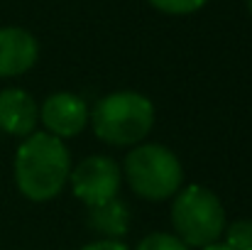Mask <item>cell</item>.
<instances>
[{"label":"cell","instance_id":"cell-10","mask_svg":"<svg viewBox=\"0 0 252 250\" xmlns=\"http://www.w3.org/2000/svg\"><path fill=\"white\" fill-rule=\"evenodd\" d=\"M225 246L230 250H252V218H240L225 226Z\"/></svg>","mask_w":252,"mask_h":250},{"label":"cell","instance_id":"cell-7","mask_svg":"<svg viewBox=\"0 0 252 250\" xmlns=\"http://www.w3.org/2000/svg\"><path fill=\"white\" fill-rule=\"evenodd\" d=\"M39 59V44L25 27H0V79L27 74Z\"/></svg>","mask_w":252,"mask_h":250},{"label":"cell","instance_id":"cell-9","mask_svg":"<svg viewBox=\"0 0 252 250\" xmlns=\"http://www.w3.org/2000/svg\"><path fill=\"white\" fill-rule=\"evenodd\" d=\"M88 226L93 233H98L100 238L108 241H118L127 233L130 228V209L125 201H120L118 196L98 204V206H88Z\"/></svg>","mask_w":252,"mask_h":250},{"label":"cell","instance_id":"cell-15","mask_svg":"<svg viewBox=\"0 0 252 250\" xmlns=\"http://www.w3.org/2000/svg\"><path fill=\"white\" fill-rule=\"evenodd\" d=\"M245 2H248V10L252 12V0H245Z\"/></svg>","mask_w":252,"mask_h":250},{"label":"cell","instance_id":"cell-12","mask_svg":"<svg viewBox=\"0 0 252 250\" xmlns=\"http://www.w3.org/2000/svg\"><path fill=\"white\" fill-rule=\"evenodd\" d=\"M147 2L164 15H191L201 10L208 0H147Z\"/></svg>","mask_w":252,"mask_h":250},{"label":"cell","instance_id":"cell-6","mask_svg":"<svg viewBox=\"0 0 252 250\" xmlns=\"http://www.w3.org/2000/svg\"><path fill=\"white\" fill-rule=\"evenodd\" d=\"M88 115H91L88 103L81 96L69 91H57L47 96L39 108V120L44 123L47 133L59 140L76 138L79 133H84V128L88 125Z\"/></svg>","mask_w":252,"mask_h":250},{"label":"cell","instance_id":"cell-4","mask_svg":"<svg viewBox=\"0 0 252 250\" xmlns=\"http://www.w3.org/2000/svg\"><path fill=\"white\" fill-rule=\"evenodd\" d=\"M123 174L130 189L147 201L171 199L184 184L179 157L159 143L135 145L123 162Z\"/></svg>","mask_w":252,"mask_h":250},{"label":"cell","instance_id":"cell-8","mask_svg":"<svg viewBox=\"0 0 252 250\" xmlns=\"http://www.w3.org/2000/svg\"><path fill=\"white\" fill-rule=\"evenodd\" d=\"M39 120V108L32 93L25 88L0 91V133L12 138H27L34 133Z\"/></svg>","mask_w":252,"mask_h":250},{"label":"cell","instance_id":"cell-2","mask_svg":"<svg viewBox=\"0 0 252 250\" xmlns=\"http://www.w3.org/2000/svg\"><path fill=\"white\" fill-rule=\"evenodd\" d=\"M88 120L98 140L105 145L135 147L150 135L155 125V106L137 91H115L93 106Z\"/></svg>","mask_w":252,"mask_h":250},{"label":"cell","instance_id":"cell-13","mask_svg":"<svg viewBox=\"0 0 252 250\" xmlns=\"http://www.w3.org/2000/svg\"><path fill=\"white\" fill-rule=\"evenodd\" d=\"M81 250H130L125 243H120V241H108V238H100V241H93V243H88L84 246Z\"/></svg>","mask_w":252,"mask_h":250},{"label":"cell","instance_id":"cell-14","mask_svg":"<svg viewBox=\"0 0 252 250\" xmlns=\"http://www.w3.org/2000/svg\"><path fill=\"white\" fill-rule=\"evenodd\" d=\"M201 250H230L225 243H211V246H206V248H201Z\"/></svg>","mask_w":252,"mask_h":250},{"label":"cell","instance_id":"cell-3","mask_svg":"<svg viewBox=\"0 0 252 250\" xmlns=\"http://www.w3.org/2000/svg\"><path fill=\"white\" fill-rule=\"evenodd\" d=\"M171 226L189 248H206L223 236L225 209L208 186L189 184L174 194Z\"/></svg>","mask_w":252,"mask_h":250},{"label":"cell","instance_id":"cell-11","mask_svg":"<svg viewBox=\"0 0 252 250\" xmlns=\"http://www.w3.org/2000/svg\"><path fill=\"white\" fill-rule=\"evenodd\" d=\"M135 250H189V246H186L179 236H174V233L157 231V233L145 236V238L137 243Z\"/></svg>","mask_w":252,"mask_h":250},{"label":"cell","instance_id":"cell-1","mask_svg":"<svg viewBox=\"0 0 252 250\" xmlns=\"http://www.w3.org/2000/svg\"><path fill=\"white\" fill-rule=\"evenodd\" d=\"M71 174V157L64 140L49 133L22 138L15 152V184L30 201H49L59 196Z\"/></svg>","mask_w":252,"mask_h":250},{"label":"cell","instance_id":"cell-5","mask_svg":"<svg viewBox=\"0 0 252 250\" xmlns=\"http://www.w3.org/2000/svg\"><path fill=\"white\" fill-rule=\"evenodd\" d=\"M71 191L86 206H98L118 196L123 184V169L105 155H91L81 160L69 174Z\"/></svg>","mask_w":252,"mask_h":250}]
</instances>
